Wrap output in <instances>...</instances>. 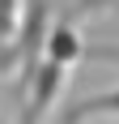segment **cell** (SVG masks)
Instances as JSON below:
<instances>
[{
	"mask_svg": "<svg viewBox=\"0 0 119 124\" xmlns=\"http://www.w3.org/2000/svg\"><path fill=\"white\" fill-rule=\"evenodd\" d=\"M47 56H51V60H64L68 69L85 56V39L77 34V22H68V17H64V22L51 26V34H47Z\"/></svg>",
	"mask_w": 119,
	"mask_h": 124,
	"instance_id": "obj_3",
	"label": "cell"
},
{
	"mask_svg": "<svg viewBox=\"0 0 119 124\" xmlns=\"http://www.w3.org/2000/svg\"><path fill=\"white\" fill-rule=\"evenodd\" d=\"M64 81H68V64L64 60H38V69L30 73V103H26L21 120H43V116H51V107L60 103V94H64Z\"/></svg>",
	"mask_w": 119,
	"mask_h": 124,
	"instance_id": "obj_1",
	"label": "cell"
},
{
	"mask_svg": "<svg viewBox=\"0 0 119 124\" xmlns=\"http://www.w3.org/2000/svg\"><path fill=\"white\" fill-rule=\"evenodd\" d=\"M55 120L64 124H85V120H119V86L115 90H102V94H85V99L60 107Z\"/></svg>",
	"mask_w": 119,
	"mask_h": 124,
	"instance_id": "obj_2",
	"label": "cell"
}]
</instances>
